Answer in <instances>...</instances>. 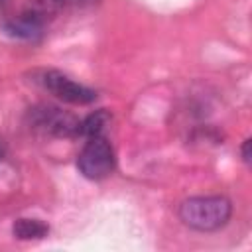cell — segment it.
I'll use <instances>...</instances> for the list:
<instances>
[{
    "instance_id": "277c9868",
    "label": "cell",
    "mask_w": 252,
    "mask_h": 252,
    "mask_svg": "<svg viewBox=\"0 0 252 252\" xmlns=\"http://www.w3.org/2000/svg\"><path fill=\"white\" fill-rule=\"evenodd\" d=\"M41 85L55 94L57 98L71 102V104H91L96 98V91L71 81L67 75L59 73V71H45L41 77Z\"/></svg>"
},
{
    "instance_id": "5b68a950",
    "label": "cell",
    "mask_w": 252,
    "mask_h": 252,
    "mask_svg": "<svg viewBox=\"0 0 252 252\" xmlns=\"http://www.w3.org/2000/svg\"><path fill=\"white\" fill-rule=\"evenodd\" d=\"M43 22L45 16L35 10H26L20 16L8 20L4 24V30L8 35L18 39H37L43 33Z\"/></svg>"
},
{
    "instance_id": "9c48e42d",
    "label": "cell",
    "mask_w": 252,
    "mask_h": 252,
    "mask_svg": "<svg viewBox=\"0 0 252 252\" xmlns=\"http://www.w3.org/2000/svg\"><path fill=\"white\" fill-rule=\"evenodd\" d=\"M250 146H252V140H244V144H242V159L246 161V163H250V159H252V156H250Z\"/></svg>"
},
{
    "instance_id": "6da1fadb",
    "label": "cell",
    "mask_w": 252,
    "mask_h": 252,
    "mask_svg": "<svg viewBox=\"0 0 252 252\" xmlns=\"http://www.w3.org/2000/svg\"><path fill=\"white\" fill-rule=\"evenodd\" d=\"M232 215V205L222 195L209 197H189L179 207V219L201 232L217 230L228 222Z\"/></svg>"
},
{
    "instance_id": "3957f363",
    "label": "cell",
    "mask_w": 252,
    "mask_h": 252,
    "mask_svg": "<svg viewBox=\"0 0 252 252\" xmlns=\"http://www.w3.org/2000/svg\"><path fill=\"white\" fill-rule=\"evenodd\" d=\"M28 116H30V128H33V130H39V132L51 134V136H59V138L77 136L79 120L73 114L63 112L57 106L39 104L35 108H30Z\"/></svg>"
},
{
    "instance_id": "30bf717a",
    "label": "cell",
    "mask_w": 252,
    "mask_h": 252,
    "mask_svg": "<svg viewBox=\"0 0 252 252\" xmlns=\"http://www.w3.org/2000/svg\"><path fill=\"white\" fill-rule=\"evenodd\" d=\"M4 152H6V150H4V144H2V140H0V159L4 158Z\"/></svg>"
},
{
    "instance_id": "ba28073f",
    "label": "cell",
    "mask_w": 252,
    "mask_h": 252,
    "mask_svg": "<svg viewBox=\"0 0 252 252\" xmlns=\"http://www.w3.org/2000/svg\"><path fill=\"white\" fill-rule=\"evenodd\" d=\"M91 4H96V0H32V10L45 16L47 12H57L63 8H83Z\"/></svg>"
},
{
    "instance_id": "52a82bcc",
    "label": "cell",
    "mask_w": 252,
    "mask_h": 252,
    "mask_svg": "<svg viewBox=\"0 0 252 252\" xmlns=\"http://www.w3.org/2000/svg\"><path fill=\"white\" fill-rule=\"evenodd\" d=\"M110 112L104 108H98L94 112H91L89 116H85L79 126H77V136L83 138H94V136H102L104 128L110 124Z\"/></svg>"
},
{
    "instance_id": "8992f818",
    "label": "cell",
    "mask_w": 252,
    "mask_h": 252,
    "mask_svg": "<svg viewBox=\"0 0 252 252\" xmlns=\"http://www.w3.org/2000/svg\"><path fill=\"white\" fill-rule=\"evenodd\" d=\"M12 232H14V236L20 238V240H39V238H45V236H47L49 226H47V222H43L41 219H28V217H22V219L14 220Z\"/></svg>"
},
{
    "instance_id": "7a4b0ae2",
    "label": "cell",
    "mask_w": 252,
    "mask_h": 252,
    "mask_svg": "<svg viewBox=\"0 0 252 252\" xmlns=\"http://www.w3.org/2000/svg\"><path fill=\"white\" fill-rule=\"evenodd\" d=\"M114 163H116L114 150L104 136L89 138V142L83 146V150L77 156L79 171L93 181L108 177L114 171Z\"/></svg>"
}]
</instances>
